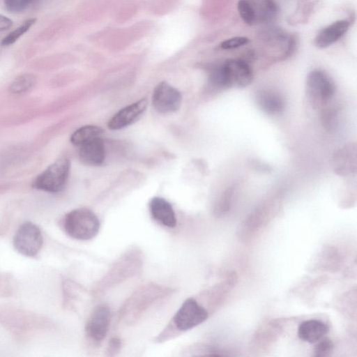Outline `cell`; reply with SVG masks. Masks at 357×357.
<instances>
[{
    "label": "cell",
    "instance_id": "ac0fdd59",
    "mask_svg": "<svg viewBox=\"0 0 357 357\" xmlns=\"http://www.w3.org/2000/svg\"><path fill=\"white\" fill-rule=\"evenodd\" d=\"M248 1L254 10L257 22H268L276 16L278 8L274 0Z\"/></svg>",
    "mask_w": 357,
    "mask_h": 357
},
{
    "label": "cell",
    "instance_id": "4fadbf2b",
    "mask_svg": "<svg viewBox=\"0 0 357 357\" xmlns=\"http://www.w3.org/2000/svg\"><path fill=\"white\" fill-rule=\"evenodd\" d=\"M149 211L153 218L169 228L176 225V218L172 205L162 197H155L149 202Z\"/></svg>",
    "mask_w": 357,
    "mask_h": 357
},
{
    "label": "cell",
    "instance_id": "83f0119b",
    "mask_svg": "<svg viewBox=\"0 0 357 357\" xmlns=\"http://www.w3.org/2000/svg\"><path fill=\"white\" fill-rule=\"evenodd\" d=\"M121 340L119 337H114L111 338L107 348V355L110 356H115L121 349Z\"/></svg>",
    "mask_w": 357,
    "mask_h": 357
},
{
    "label": "cell",
    "instance_id": "e0dca14e",
    "mask_svg": "<svg viewBox=\"0 0 357 357\" xmlns=\"http://www.w3.org/2000/svg\"><path fill=\"white\" fill-rule=\"evenodd\" d=\"M105 146L101 137L91 140L79 146V156L81 161L88 165L98 166L105 159Z\"/></svg>",
    "mask_w": 357,
    "mask_h": 357
},
{
    "label": "cell",
    "instance_id": "7402d4cb",
    "mask_svg": "<svg viewBox=\"0 0 357 357\" xmlns=\"http://www.w3.org/2000/svg\"><path fill=\"white\" fill-rule=\"evenodd\" d=\"M36 19L31 18L24 21L20 26L8 33L1 41V45L8 46L13 44L18 40L24 33H26L30 27L35 23Z\"/></svg>",
    "mask_w": 357,
    "mask_h": 357
},
{
    "label": "cell",
    "instance_id": "5bb4252c",
    "mask_svg": "<svg viewBox=\"0 0 357 357\" xmlns=\"http://www.w3.org/2000/svg\"><path fill=\"white\" fill-rule=\"evenodd\" d=\"M349 22L345 20L336 21L321 29L314 38V45L319 48H326L337 41L349 27Z\"/></svg>",
    "mask_w": 357,
    "mask_h": 357
},
{
    "label": "cell",
    "instance_id": "44dd1931",
    "mask_svg": "<svg viewBox=\"0 0 357 357\" xmlns=\"http://www.w3.org/2000/svg\"><path fill=\"white\" fill-rule=\"evenodd\" d=\"M34 83L35 77L33 75H22L12 82L10 91L14 93H23L31 88Z\"/></svg>",
    "mask_w": 357,
    "mask_h": 357
},
{
    "label": "cell",
    "instance_id": "7c38bea8",
    "mask_svg": "<svg viewBox=\"0 0 357 357\" xmlns=\"http://www.w3.org/2000/svg\"><path fill=\"white\" fill-rule=\"evenodd\" d=\"M147 105V99L142 98L123 107L110 119L107 123L108 128L116 130L133 123L145 112Z\"/></svg>",
    "mask_w": 357,
    "mask_h": 357
},
{
    "label": "cell",
    "instance_id": "30bf717a",
    "mask_svg": "<svg viewBox=\"0 0 357 357\" xmlns=\"http://www.w3.org/2000/svg\"><path fill=\"white\" fill-rule=\"evenodd\" d=\"M110 318V310L107 305H99L93 311L85 329L90 340L95 342H100L105 338L109 329Z\"/></svg>",
    "mask_w": 357,
    "mask_h": 357
},
{
    "label": "cell",
    "instance_id": "3957f363",
    "mask_svg": "<svg viewBox=\"0 0 357 357\" xmlns=\"http://www.w3.org/2000/svg\"><path fill=\"white\" fill-rule=\"evenodd\" d=\"M70 162L62 158L50 165L34 180L33 186L49 192L61 191L68 180Z\"/></svg>",
    "mask_w": 357,
    "mask_h": 357
},
{
    "label": "cell",
    "instance_id": "9c48e42d",
    "mask_svg": "<svg viewBox=\"0 0 357 357\" xmlns=\"http://www.w3.org/2000/svg\"><path fill=\"white\" fill-rule=\"evenodd\" d=\"M141 261L138 254L132 252L126 254L119 261L114 265L112 269L104 278L103 281L99 284L98 288L107 287L119 282L121 280L132 276V274L139 268Z\"/></svg>",
    "mask_w": 357,
    "mask_h": 357
},
{
    "label": "cell",
    "instance_id": "484cf974",
    "mask_svg": "<svg viewBox=\"0 0 357 357\" xmlns=\"http://www.w3.org/2000/svg\"><path fill=\"white\" fill-rule=\"evenodd\" d=\"M34 0H4L6 8L12 13H20L26 9Z\"/></svg>",
    "mask_w": 357,
    "mask_h": 357
},
{
    "label": "cell",
    "instance_id": "8992f818",
    "mask_svg": "<svg viewBox=\"0 0 357 357\" xmlns=\"http://www.w3.org/2000/svg\"><path fill=\"white\" fill-rule=\"evenodd\" d=\"M208 317V311L195 298H189L175 313L172 324L176 330L186 331L202 324Z\"/></svg>",
    "mask_w": 357,
    "mask_h": 357
},
{
    "label": "cell",
    "instance_id": "9a60e30c",
    "mask_svg": "<svg viewBox=\"0 0 357 357\" xmlns=\"http://www.w3.org/2000/svg\"><path fill=\"white\" fill-rule=\"evenodd\" d=\"M256 102L260 109L266 114L277 115L282 113L285 103L282 96L273 90L261 89L255 96Z\"/></svg>",
    "mask_w": 357,
    "mask_h": 357
},
{
    "label": "cell",
    "instance_id": "4316f807",
    "mask_svg": "<svg viewBox=\"0 0 357 357\" xmlns=\"http://www.w3.org/2000/svg\"><path fill=\"white\" fill-rule=\"evenodd\" d=\"M249 39L245 36H236L228 38L221 43L220 47L223 50H232L246 45Z\"/></svg>",
    "mask_w": 357,
    "mask_h": 357
},
{
    "label": "cell",
    "instance_id": "ffe728a7",
    "mask_svg": "<svg viewBox=\"0 0 357 357\" xmlns=\"http://www.w3.org/2000/svg\"><path fill=\"white\" fill-rule=\"evenodd\" d=\"M235 188H227L215 204L214 213L216 216H221L227 213L231 206L232 199Z\"/></svg>",
    "mask_w": 357,
    "mask_h": 357
},
{
    "label": "cell",
    "instance_id": "5b68a950",
    "mask_svg": "<svg viewBox=\"0 0 357 357\" xmlns=\"http://www.w3.org/2000/svg\"><path fill=\"white\" fill-rule=\"evenodd\" d=\"M335 86L331 78L320 70L311 71L306 79V93L314 107H319L331 100L335 94Z\"/></svg>",
    "mask_w": 357,
    "mask_h": 357
},
{
    "label": "cell",
    "instance_id": "8fae6325",
    "mask_svg": "<svg viewBox=\"0 0 357 357\" xmlns=\"http://www.w3.org/2000/svg\"><path fill=\"white\" fill-rule=\"evenodd\" d=\"M357 150L356 143L345 144L335 151L332 158L334 172L341 176H349L356 172Z\"/></svg>",
    "mask_w": 357,
    "mask_h": 357
},
{
    "label": "cell",
    "instance_id": "2e32d148",
    "mask_svg": "<svg viewBox=\"0 0 357 357\" xmlns=\"http://www.w3.org/2000/svg\"><path fill=\"white\" fill-rule=\"evenodd\" d=\"M328 326L317 319H308L302 321L297 331L298 338L305 342L316 343L328 333Z\"/></svg>",
    "mask_w": 357,
    "mask_h": 357
},
{
    "label": "cell",
    "instance_id": "ba28073f",
    "mask_svg": "<svg viewBox=\"0 0 357 357\" xmlns=\"http://www.w3.org/2000/svg\"><path fill=\"white\" fill-rule=\"evenodd\" d=\"M181 93L165 82L158 84L153 93L152 104L155 109L162 114L176 111L181 104Z\"/></svg>",
    "mask_w": 357,
    "mask_h": 357
},
{
    "label": "cell",
    "instance_id": "6da1fadb",
    "mask_svg": "<svg viewBox=\"0 0 357 357\" xmlns=\"http://www.w3.org/2000/svg\"><path fill=\"white\" fill-rule=\"evenodd\" d=\"M213 77L220 89L243 88L252 82L253 74L245 61L241 59H229L213 68Z\"/></svg>",
    "mask_w": 357,
    "mask_h": 357
},
{
    "label": "cell",
    "instance_id": "f1b7e54d",
    "mask_svg": "<svg viewBox=\"0 0 357 357\" xmlns=\"http://www.w3.org/2000/svg\"><path fill=\"white\" fill-rule=\"evenodd\" d=\"M250 165L255 169H257V171L267 172L271 169L267 164H263V162L257 160H252Z\"/></svg>",
    "mask_w": 357,
    "mask_h": 357
},
{
    "label": "cell",
    "instance_id": "603a6c76",
    "mask_svg": "<svg viewBox=\"0 0 357 357\" xmlns=\"http://www.w3.org/2000/svg\"><path fill=\"white\" fill-rule=\"evenodd\" d=\"M237 8L241 17L245 23L249 25L257 23L254 10L248 0H239Z\"/></svg>",
    "mask_w": 357,
    "mask_h": 357
},
{
    "label": "cell",
    "instance_id": "d6986e66",
    "mask_svg": "<svg viewBox=\"0 0 357 357\" xmlns=\"http://www.w3.org/2000/svg\"><path fill=\"white\" fill-rule=\"evenodd\" d=\"M103 130L96 126L88 125L76 130L70 137V142L76 146H81L91 140L100 137Z\"/></svg>",
    "mask_w": 357,
    "mask_h": 357
},
{
    "label": "cell",
    "instance_id": "cb8c5ba5",
    "mask_svg": "<svg viewBox=\"0 0 357 357\" xmlns=\"http://www.w3.org/2000/svg\"><path fill=\"white\" fill-rule=\"evenodd\" d=\"M321 119L323 126L332 130L337 125L338 111L335 107H328L322 111Z\"/></svg>",
    "mask_w": 357,
    "mask_h": 357
},
{
    "label": "cell",
    "instance_id": "d4e9b609",
    "mask_svg": "<svg viewBox=\"0 0 357 357\" xmlns=\"http://www.w3.org/2000/svg\"><path fill=\"white\" fill-rule=\"evenodd\" d=\"M314 348V356L317 357L328 356L333 351L334 344L331 340L323 337L316 342Z\"/></svg>",
    "mask_w": 357,
    "mask_h": 357
},
{
    "label": "cell",
    "instance_id": "f546056e",
    "mask_svg": "<svg viewBox=\"0 0 357 357\" xmlns=\"http://www.w3.org/2000/svg\"><path fill=\"white\" fill-rule=\"evenodd\" d=\"M13 24V22L7 17L0 15V31H4L9 29Z\"/></svg>",
    "mask_w": 357,
    "mask_h": 357
},
{
    "label": "cell",
    "instance_id": "277c9868",
    "mask_svg": "<svg viewBox=\"0 0 357 357\" xmlns=\"http://www.w3.org/2000/svg\"><path fill=\"white\" fill-rule=\"evenodd\" d=\"M165 292L164 289L153 284L142 287L125 303L122 317L129 321L135 320L149 305L162 297Z\"/></svg>",
    "mask_w": 357,
    "mask_h": 357
},
{
    "label": "cell",
    "instance_id": "52a82bcc",
    "mask_svg": "<svg viewBox=\"0 0 357 357\" xmlns=\"http://www.w3.org/2000/svg\"><path fill=\"white\" fill-rule=\"evenodd\" d=\"M42 233L35 224L29 222L20 225L13 238L15 250L26 257H35L43 245Z\"/></svg>",
    "mask_w": 357,
    "mask_h": 357
},
{
    "label": "cell",
    "instance_id": "7a4b0ae2",
    "mask_svg": "<svg viewBox=\"0 0 357 357\" xmlns=\"http://www.w3.org/2000/svg\"><path fill=\"white\" fill-rule=\"evenodd\" d=\"M63 225L69 236L82 241L93 238L100 229V222L96 215L85 208L75 209L66 214Z\"/></svg>",
    "mask_w": 357,
    "mask_h": 357
}]
</instances>
